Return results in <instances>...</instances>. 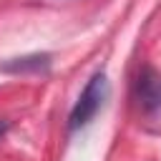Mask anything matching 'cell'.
Wrapping results in <instances>:
<instances>
[{
	"instance_id": "obj_1",
	"label": "cell",
	"mask_w": 161,
	"mask_h": 161,
	"mask_svg": "<svg viewBox=\"0 0 161 161\" xmlns=\"http://www.w3.org/2000/svg\"><path fill=\"white\" fill-rule=\"evenodd\" d=\"M106 96H108V80H106L103 73H96V75L86 83V88L80 91V96H78V101H75V106H73V111H70L68 128L75 131V128H83L86 123H91L93 116L101 111Z\"/></svg>"
},
{
	"instance_id": "obj_2",
	"label": "cell",
	"mask_w": 161,
	"mask_h": 161,
	"mask_svg": "<svg viewBox=\"0 0 161 161\" xmlns=\"http://www.w3.org/2000/svg\"><path fill=\"white\" fill-rule=\"evenodd\" d=\"M136 98L143 111L161 113V73L153 68H146L136 80Z\"/></svg>"
},
{
	"instance_id": "obj_3",
	"label": "cell",
	"mask_w": 161,
	"mask_h": 161,
	"mask_svg": "<svg viewBox=\"0 0 161 161\" xmlns=\"http://www.w3.org/2000/svg\"><path fill=\"white\" fill-rule=\"evenodd\" d=\"M50 68V55L48 53H33V55H23V58H13L3 65L5 73H40Z\"/></svg>"
},
{
	"instance_id": "obj_4",
	"label": "cell",
	"mask_w": 161,
	"mask_h": 161,
	"mask_svg": "<svg viewBox=\"0 0 161 161\" xmlns=\"http://www.w3.org/2000/svg\"><path fill=\"white\" fill-rule=\"evenodd\" d=\"M5 131H8V123H5V121H0V138L5 136Z\"/></svg>"
}]
</instances>
